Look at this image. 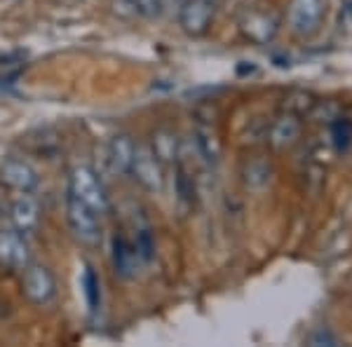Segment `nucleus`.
<instances>
[{
    "label": "nucleus",
    "mask_w": 352,
    "mask_h": 347,
    "mask_svg": "<svg viewBox=\"0 0 352 347\" xmlns=\"http://www.w3.org/2000/svg\"><path fill=\"white\" fill-rule=\"evenodd\" d=\"M43 219L41 202L33 197V192H16V197L10 202V223L21 235L31 237L38 232Z\"/></svg>",
    "instance_id": "obj_9"
},
{
    "label": "nucleus",
    "mask_w": 352,
    "mask_h": 347,
    "mask_svg": "<svg viewBox=\"0 0 352 347\" xmlns=\"http://www.w3.org/2000/svg\"><path fill=\"white\" fill-rule=\"evenodd\" d=\"M192 146H195L197 155L202 157L204 164L214 167V164L221 162L223 148H221V139L214 127H209V124H197L195 134H192Z\"/></svg>",
    "instance_id": "obj_13"
},
{
    "label": "nucleus",
    "mask_w": 352,
    "mask_h": 347,
    "mask_svg": "<svg viewBox=\"0 0 352 347\" xmlns=\"http://www.w3.org/2000/svg\"><path fill=\"white\" fill-rule=\"evenodd\" d=\"M134 150H136V141L127 132L113 134L109 139V146H106V157H109L111 172L118 176H127L129 169H132Z\"/></svg>",
    "instance_id": "obj_12"
},
{
    "label": "nucleus",
    "mask_w": 352,
    "mask_h": 347,
    "mask_svg": "<svg viewBox=\"0 0 352 347\" xmlns=\"http://www.w3.org/2000/svg\"><path fill=\"white\" fill-rule=\"evenodd\" d=\"M240 33L256 45H270L280 33V19L270 10H244V14L240 16Z\"/></svg>",
    "instance_id": "obj_7"
},
{
    "label": "nucleus",
    "mask_w": 352,
    "mask_h": 347,
    "mask_svg": "<svg viewBox=\"0 0 352 347\" xmlns=\"http://www.w3.org/2000/svg\"><path fill=\"white\" fill-rule=\"evenodd\" d=\"M0 181L14 192H36L41 186V174L24 157H8L0 164Z\"/></svg>",
    "instance_id": "obj_8"
},
{
    "label": "nucleus",
    "mask_w": 352,
    "mask_h": 347,
    "mask_svg": "<svg viewBox=\"0 0 352 347\" xmlns=\"http://www.w3.org/2000/svg\"><path fill=\"white\" fill-rule=\"evenodd\" d=\"M129 174L134 176V181L144 188L146 192L157 195V192L164 190V164L160 162V157L153 153V148L148 144H136Z\"/></svg>",
    "instance_id": "obj_5"
},
{
    "label": "nucleus",
    "mask_w": 352,
    "mask_h": 347,
    "mask_svg": "<svg viewBox=\"0 0 352 347\" xmlns=\"http://www.w3.org/2000/svg\"><path fill=\"white\" fill-rule=\"evenodd\" d=\"M308 343H310V345H336L338 340L333 338V335L329 333V331H317L315 335H310Z\"/></svg>",
    "instance_id": "obj_21"
},
{
    "label": "nucleus",
    "mask_w": 352,
    "mask_h": 347,
    "mask_svg": "<svg viewBox=\"0 0 352 347\" xmlns=\"http://www.w3.org/2000/svg\"><path fill=\"white\" fill-rule=\"evenodd\" d=\"M217 0H181L179 3V26L186 36L202 38L209 33L217 19Z\"/></svg>",
    "instance_id": "obj_6"
},
{
    "label": "nucleus",
    "mask_w": 352,
    "mask_h": 347,
    "mask_svg": "<svg viewBox=\"0 0 352 347\" xmlns=\"http://www.w3.org/2000/svg\"><path fill=\"white\" fill-rule=\"evenodd\" d=\"M300 132H303V124H300V115H294V113H282L275 120L270 122L268 132H265V139H268V146L272 150H289L298 144Z\"/></svg>",
    "instance_id": "obj_11"
},
{
    "label": "nucleus",
    "mask_w": 352,
    "mask_h": 347,
    "mask_svg": "<svg viewBox=\"0 0 352 347\" xmlns=\"http://www.w3.org/2000/svg\"><path fill=\"white\" fill-rule=\"evenodd\" d=\"M116 12H120L124 16L134 14V0H116Z\"/></svg>",
    "instance_id": "obj_22"
},
{
    "label": "nucleus",
    "mask_w": 352,
    "mask_h": 347,
    "mask_svg": "<svg viewBox=\"0 0 352 347\" xmlns=\"http://www.w3.org/2000/svg\"><path fill=\"white\" fill-rule=\"evenodd\" d=\"M343 5H345V10L352 14V0H343Z\"/></svg>",
    "instance_id": "obj_23"
},
{
    "label": "nucleus",
    "mask_w": 352,
    "mask_h": 347,
    "mask_svg": "<svg viewBox=\"0 0 352 347\" xmlns=\"http://www.w3.org/2000/svg\"><path fill=\"white\" fill-rule=\"evenodd\" d=\"M68 195L85 202L87 207H92L94 212H99L101 216L109 212L106 188L101 183L99 174H96L89 164H76V167L68 172Z\"/></svg>",
    "instance_id": "obj_1"
},
{
    "label": "nucleus",
    "mask_w": 352,
    "mask_h": 347,
    "mask_svg": "<svg viewBox=\"0 0 352 347\" xmlns=\"http://www.w3.org/2000/svg\"><path fill=\"white\" fill-rule=\"evenodd\" d=\"M113 270H116L118 277L122 280H129V277L136 272V263H139V256H136V249L134 244H129L124 240L122 235H116L113 237Z\"/></svg>",
    "instance_id": "obj_14"
},
{
    "label": "nucleus",
    "mask_w": 352,
    "mask_h": 347,
    "mask_svg": "<svg viewBox=\"0 0 352 347\" xmlns=\"http://www.w3.org/2000/svg\"><path fill=\"white\" fill-rule=\"evenodd\" d=\"M327 14L324 0H289L287 5V26L300 41H310L322 28Z\"/></svg>",
    "instance_id": "obj_3"
},
{
    "label": "nucleus",
    "mask_w": 352,
    "mask_h": 347,
    "mask_svg": "<svg viewBox=\"0 0 352 347\" xmlns=\"http://www.w3.org/2000/svg\"><path fill=\"white\" fill-rule=\"evenodd\" d=\"M148 146L153 148V153L160 157L162 164H176V160H179L181 139L172 129H157V132L153 134V141Z\"/></svg>",
    "instance_id": "obj_16"
},
{
    "label": "nucleus",
    "mask_w": 352,
    "mask_h": 347,
    "mask_svg": "<svg viewBox=\"0 0 352 347\" xmlns=\"http://www.w3.org/2000/svg\"><path fill=\"white\" fill-rule=\"evenodd\" d=\"M242 183L247 188H252V190H261V188H265L270 183L272 179V164L268 157L263 155H254L249 157V160L242 162Z\"/></svg>",
    "instance_id": "obj_15"
},
{
    "label": "nucleus",
    "mask_w": 352,
    "mask_h": 347,
    "mask_svg": "<svg viewBox=\"0 0 352 347\" xmlns=\"http://www.w3.org/2000/svg\"><path fill=\"white\" fill-rule=\"evenodd\" d=\"M21 293L31 305L45 307L56 298L54 272L43 263H28L21 270Z\"/></svg>",
    "instance_id": "obj_4"
},
{
    "label": "nucleus",
    "mask_w": 352,
    "mask_h": 347,
    "mask_svg": "<svg viewBox=\"0 0 352 347\" xmlns=\"http://www.w3.org/2000/svg\"><path fill=\"white\" fill-rule=\"evenodd\" d=\"M66 223L71 235L82 247H99L101 244V214L87 207L85 202L66 195Z\"/></svg>",
    "instance_id": "obj_2"
},
{
    "label": "nucleus",
    "mask_w": 352,
    "mask_h": 347,
    "mask_svg": "<svg viewBox=\"0 0 352 347\" xmlns=\"http://www.w3.org/2000/svg\"><path fill=\"white\" fill-rule=\"evenodd\" d=\"M28 263H31L28 237L21 235L14 227H3L0 230V265L21 272Z\"/></svg>",
    "instance_id": "obj_10"
},
{
    "label": "nucleus",
    "mask_w": 352,
    "mask_h": 347,
    "mask_svg": "<svg viewBox=\"0 0 352 347\" xmlns=\"http://www.w3.org/2000/svg\"><path fill=\"white\" fill-rule=\"evenodd\" d=\"M331 141L338 153H348L352 148V120L338 117V120L331 124Z\"/></svg>",
    "instance_id": "obj_17"
},
{
    "label": "nucleus",
    "mask_w": 352,
    "mask_h": 347,
    "mask_svg": "<svg viewBox=\"0 0 352 347\" xmlns=\"http://www.w3.org/2000/svg\"><path fill=\"white\" fill-rule=\"evenodd\" d=\"M167 8V0H134V14L144 19H160Z\"/></svg>",
    "instance_id": "obj_19"
},
{
    "label": "nucleus",
    "mask_w": 352,
    "mask_h": 347,
    "mask_svg": "<svg viewBox=\"0 0 352 347\" xmlns=\"http://www.w3.org/2000/svg\"><path fill=\"white\" fill-rule=\"evenodd\" d=\"M80 287H82V295L87 300L89 310H96L99 307V300H101V291H99V277L94 275L92 267H85L82 272V280H80Z\"/></svg>",
    "instance_id": "obj_18"
},
{
    "label": "nucleus",
    "mask_w": 352,
    "mask_h": 347,
    "mask_svg": "<svg viewBox=\"0 0 352 347\" xmlns=\"http://www.w3.org/2000/svg\"><path fill=\"white\" fill-rule=\"evenodd\" d=\"M134 249H136V256H139L141 263H148L153 258V251H155V242H153V235L148 230H139L136 235V242H134Z\"/></svg>",
    "instance_id": "obj_20"
},
{
    "label": "nucleus",
    "mask_w": 352,
    "mask_h": 347,
    "mask_svg": "<svg viewBox=\"0 0 352 347\" xmlns=\"http://www.w3.org/2000/svg\"><path fill=\"white\" fill-rule=\"evenodd\" d=\"M174 3H181V0H174Z\"/></svg>",
    "instance_id": "obj_24"
}]
</instances>
